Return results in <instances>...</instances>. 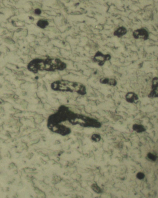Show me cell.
I'll return each instance as SVG.
<instances>
[{"instance_id":"cell-1","label":"cell","mask_w":158,"mask_h":198,"mask_svg":"<svg viewBox=\"0 0 158 198\" xmlns=\"http://www.w3.org/2000/svg\"><path fill=\"white\" fill-rule=\"evenodd\" d=\"M28 69L33 72L38 71H62L67 68L66 63L56 58H47L45 59H35L31 61L28 65Z\"/></svg>"},{"instance_id":"cell-2","label":"cell","mask_w":158,"mask_h":198,"mask_svg":"<svg viewBox=\"0 0 158 198\" xmlns=\"http://www.w3.org/2000/svg\"><path fill=\"white\" fill-rule=\"evenodd\" d=\"M51 88L55 91L69 92L77 93L81 96L87 94V89L84 85L80 82L68 80H60L51 84Z\"/></svg>"},{"instance_id":"cell-3","label":"cell","mask_w":158,"mask_h":198,"mask_svg":"<svg viewBox=\"0 0 158 198\" xmlns=\"http://www.w3.org/2000/svg\"><path fill=\"white\" fill-rule=\"evenodd\" d=\"M68 122L72 125H79L84 127L99 128L101 127V123L98 120L75 112L73 113Z\"/></svg>"},{"instance_id":"cell-4","label":"cell","mask_w":158,"mask_h":198,"mask_svg":"<svg viewBox=\"0 0 158 198\" xmlns=\"http://www.w3.org/2000/svg\"><path fill=\"white\" fill-rule=\"evenodd\" d=\"M47 127L49 129L54 133L59 134L63 136L68 135L71 132V130L69 127H67L62 124H47Z\"/></svg>"},{"instance_id":"cell-5","label":"cell","mask_w":158,"mask_h":198,"mask_svg":"<svg viewBox=\"0 0 158 198\" xmlns=\"http://www.w3.org/2000/svg\"><path fill=\"white\" fill-rule=\"evenodd\" d=\"M111 59V56L110 54H104L99 51L94 55L93 61L97 63L99 66H103L105 64L106 61L110 60Z\"/></svg>"},{"instance_id":"cell-6","label":"cell","mask_w":158,"mask_h":198,"mask_svg":"<svg viewBox=\"0 0 158 198\" xmlns=\"http://www.w3.org/2000/svg\"><path fill=\"white\" fill-rule=\"evenodd\" d=\"M149 98H158V78H153L152 80V90L149 95Z\"/></svg>"},{"instance_id":"cell-7","label":"cell","mask_w":158,"mask_h":198,"mask_svg":"<svg viewBox=\"0 0 158 198\" xmlns=\"http://www.w3.org/2000/svg\"><path fill=\"white\" fill-rule=\"evenodd\" d=\"M133 36L135 39H143L147 40L149 38V33L147 31L143 28L137 29L134 31L133 33Z\"/></svg>"},{"instance_id":"cell-8","label":"cell","mask_w":158,"mask_h":198,"mask_svg":"<svg viewBox=\"0 0 158 198\" xmlns=\"http://www.w3.org/2000/svg\"><path fill=\"white\" fill-rule=\"evenodd\" d=\"M126 100L127 102L131 103L135 102L138 100V97L134 92H128L125 96Z\"/></svg>"},{"instance_id":"cell-9","label":"cell","mask_w":158,"mask_h":198,"mask_svg":"<svg viewBox=\"0 0 158 198\" xmlns=\"http://www.w3.org/2000/svg\"><path fill=\"white\" fill-rule=\"evenodd\" d=\"M100 82L104 84L109 85L110 86H115L117 84V82L114 79L108 78H102L100 79Z\"/></svg>"},{"instance_id":"cell-10","label":"cell","mask_w":158,"mask_h":198,"mask_svg":"<svg viewBox=\"0 0 158 198\" xmlns=\"http://www.w3.org/2000/svg\"><path fill=\"white\" fill-rule=\"evenodd\" d=\"M127 33V30L125 27H120L114 32V35L118 37H120L125 35Z\"/></svg>"},{"instance_id":"cell-11","label":"cell","mask_w":158,"mask_h":198,"mask_svg":"<svg viewBox=\"0 0 158 198\" xmlns=\"http://www.w3.org/2000/svg\"><path fill=\"white\" fill-rule=\"evenodd\" d=\"M132 129L138 133H141L146 130L145 127L141 124H134L132 126Z\"/></svg>"},{"instance_id":"cell-12","label":"cell","mask_w":158,"mask_h":198,"mask_svg":"<svg viewBox=\"0 0 158 198\" xmlns=\"http://www.w3.org/2000/svg\"><path fill=\"white\" fill-rule=\"evenodd\" d=\"M91 188L93 192L98 194L102 193L103 190L96 183H93L91 186Z\"/></svg>"},{"instance_id":"cell-13","label":"cell","mask_w":158,"mask_h":198,"mask_svg":"<svg viewBox=\"0 0 158 198\" xmlns=\"http://www.w3.org/2000/svg\"><path fill=\"white\" fill-rule=\"evenodd\" d=\"M49 22L46 20L41 19L37 22V25L39 27H40V28L43 29L47 27L49 25Z\"/></svg>"},{"instance_id":"cell-14","label":"cell","mask_w":158,"mask_h":198,"mask_svg":"<svg viewBox=\"0 0 158 198\" xmlns=\"http://www.w3.org/2000/svg\"><path fill=\"white\" fill-rule=\"evenodd\" d=\"M147 158L149 159L150 161H153V162H155L156 161L158 158L157 155H155V154L152 153L151 152H149L147 154Z\"/></svg>"},{"instance_id":"cell-15","label":"cell","mask_w":158,"mask_h":198,"mask_svg":"<svg viewBox=\"0 0 158 198\" xmlns=\"http://www.w3.org/2000/svg\"><path fill=\"white\" fill-rule=\"evenodd\" d=\"M101 139V136L98 134H93L91 137V139L95 142H98L100 141Z\"/></svg>"},{"instance_id":"cell-16","label":"cell","mask_w":158,"mask_h":198,"mask_svg":"<svg viewBox=\"0 0 158 198\" xmlns=\"http://www.w3.org/2000/svg\"><path fill=\"white\" fill-rule=\"evenodd\" d=\"M136 177L138 180H142L144 179V178H145V174L141 172H139L138 173H137Z\"/></svg>"},{"instance_id":"cell-17","label":"cell","mask_w":158,"mask_h":198,"mask_svg":"<svg viewBox=\"0 0 158 198\" xmlns=\"http://www.w3.org/2000/svg\"><path fill=\"white\" fill-rule=\"evenodd\" d=\"M35 13L37 15H40V13H41V10L39 9H36L35 10Z\"/></svg>"}]
</instances>
